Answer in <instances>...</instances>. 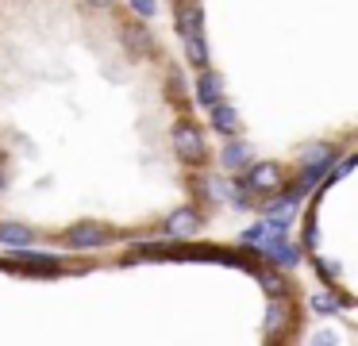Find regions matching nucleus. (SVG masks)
<instances>
[{"mask_svg": "<svg viewBox=\"0 0 358 346\" xmlns=\"http://www.w3.org/2000/svg\"><path fill=\"white\" fill-rule=\"evenodd\" d=\"M0 185H4V177H0Z\"/></svg>", "mask_w": 358, "mask_h": 346, "instance_id": "nucleus-18", "label": "nucleus"}, {"mask_svg": "<svg viewBox=\"0 0 358 346\" xmlns=\"http://www.w3.org/2000/svg\"><path fill=\"white\" fill-rule=\"evenodd\" d=\"M262 284L273 292V300H281V296H285V281H281L278 273H262Z\"/></svg>", "mask_w": 358, "mask_h": 346, "instance_id": "nucleus-11", "label": "nucleus"}, {"mask_svg": "<svg viewBox=\"0 0 358 346\" xmlns=\"http://www.w3.org/2000/svg\"><path fill=\"white\" fill-rule=\"evenodd\" d=\"M89 4H112V0H89Z\"/></svg>", "mask_w": 358, "mask_h": 346, "instance_id": "nucleus-17", "label": "nucleus"}, {"mask_svg": "<svg viewBox=\"0 0 358 346\" xmlns=\"http://www.w3.org/2000/svg\"><path fill=\"white\" fill-rule=\"evenodd\" d=\"M281 319H285V312H281V308H270V331H281Z\"/></svg>", "mask_w": 358, "mask_h": 346, "instance_id": "nucleus-14", "label": "nucleus"}, {"mask_svg": "<svg viewBox=\"0 0 358 346\" xmlns=\"http://www.w3.org/2000/svg\"><path fill=\"white\" fill-rule=\"evenodd\" d=\"M220 77L216 73H201V81H196V100L201 104H220Z\"/></svg>", "mask_w": 358, "mask_h": 346, "instance_id": "nucleus-8", "label": "nucleus"}, {"mask_svg": "<svg viewBox=\"0 0 358 346\" xmlns=\"http://www.w3.org/2000/svg\"><path fill=\"white\" fill-rule=\"evenodd\" d=\"M0 243L20 250V246H31L35 235H31V227H24V223H0Z\"/></svg>", "mask_w": 358, "mask_h": 346, "instance_id": "nucleus-7", "label": "nucleus"}, {"mask_svg": "<svg viewBox=\"0 0 358 346\" xmlns=\"http://www.w3.org/2000/svg\"><path fill=\"white\" fill-rule=\"evenodd\" d=\"M173 146H178V154L185 161H204V138L193 123H178L173 127Z\"/></svg>", "mask_w": 358, "mask_h": 346, "instance_id": "nucleus-2", "label": "nucleus"}, {"mask_svg": "<svg viewBox=\"0 0 358 346\" xmlns=\"http://www.w3.org/2000/svg\"><path fill=\"white\" fill-rule=\"evenodd\" d=\"M212 123H216V131L231 135V131L239 127V115H235V108H227V104H212Z\"/></svg>", "mask_w": 358, "mask_h": 346, "instance_id": "nucleus-9", "label": "nucleus"}, {"mask_svg": "<svg viewBox=\"0 0 358 346\" xmlns=\"http://www.w3.org/2000/svg\"><path fill=\"white\" fill-rule=\"evenodd\" d=\"M335 308H339V304H335V300H327V296L316 300V312H335Z\"/></svg>", "mask_w": 358, "mask_h": 346, "instance_id": "nucleus-15", "label": "nucleus"}, {"mask_svg": "<svg viewBox=\"0 0 358 346\" xmlns=\"http://www.w3.org/2000/svg\"><path fill=\"white\" fill-rule=\"evenodd\" d=\"M331 343H335V338L327 335V331H320V335H316V346H331Z\"/></svg>", "mask_w": 358, "mask_h": 346, "instance_id": "nucleus-16", "label": "nucleus"}, {"mask_svg": "<svg viewBox=\"0 0 358 346\" xmlns=\"http://www.w3.org/2000/svg\"><path fill=\"white\" fill-rule=\"evenodd\" d=\"M196 227H201V215H196L193 208H178V212L166 219V231H170L173 238H193Z\"/></svg>", "mask_w": 358, "mask_h": 346, "instance_id": "nucleus-4", "label": "nucleus"}, {"mask_svg": "<svg viewBox=\"0 0 358 346\" xmlns=\"http://www.w3.org/2000/svg\"><path fill=\"white\" fill-rule=\"evenodd\" d=\"M178 27H181L185 46H189V58H193V66L204 69V62H208V46H204V35H201V12H196V8H181Z\"/></svg>", "mask_w": 358, "mask_h": 346, "instance_id": "nucleus-1", "label": "nucleus"}, {"mask_svg": "<svg viewBox=\"0 0 358 346\" xmlns=\"http://www.w3.org/2000/svg\"><path fill=\"white\" fill-rule=\"evenodd\" d=\"M247 161H250L247 143H227V150H224V166L227 169H239V166H247Z\"/></svg>", "mask_w": 358, "mask_h": 346, "instance_id": "nucleus-10", "label": "nucleus"}, {"mask_svg": "<svg viewBox=\"0 0 358 346\" xmlns=\"http://www.w3.org/2000/svg\"><path fill=\"white\" fill-rule=\"evenodd\" d=\"M127 43H131V46H139V50H143V46H150V38H147V31L127 27Z\"/></svg>", "mask_w": 358, "mask_h": 346, "instance_id": "nucleus-12", "label": "nucleus"}, {"mask_svg": "<svg viewBox=\"0 0 358 346\" xmlns=\"http://www.w3.org/2000/svg\"><path fill=\"white\" fill-rule=\"evenodd\" d=\"M70 246H78V250H93V246H104L112 238V227H104V223H78V227H70Z\"/></svg>", "mask_w": 358, "mask_h": 346, "instance_id": "nucleus-3", "label": "nucleus"}, {"mask_svg": "<svg viewBox=\"0 0 358 346\" xmlns=\"http://www.w3.org/2000/svg\"><path fill=\"white\" fill-rule=\"evenodd\" d=\"M131 8L143 15V20H150V15H155V0H131Z\"/></svg>", "mask_w": 358, "mask_h": 346, "instance_id": "nucleus-13", "label": "nucleus"}, {"mask_svg": "<svg viewBox=\"0 0 358 346\" xmlns=\"http://www.w3.org/2000/svg\"><path fill=\"white\" fill-rule=\"evenodd\" d=\"M247 185H250L255 192H273V189L281 185V169L273 166V161H266V166H255V169L247 173Z\"/></svg>", "mask_w": 358, "mask_h": 346, "instance_id": "nucleus-5", "label": "nucleus"}, {"mask_svg": "<svg viewBox=\"0 0 358 346\" xmlns=\"http://www.w3.org/2000/svg\"><path fill=\"white\" fill-rule=\"evenodd\" d=\"M262 254L273 261V266H281V269H289V266H296L301 261V250H296L289 238H281V243H270V246H262Z\"/></svg>", "mask_w": 358, "mask_h": 346, "instance_id": "nucleus-6", "label": "nucleus"}]
</instances>
